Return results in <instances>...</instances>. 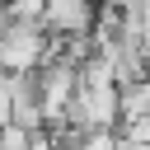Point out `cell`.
Returning <instances> with one entry per match:
<instances>
[{"mask_svg": "<svg viewBox=\"0 0 150 150\" xmlns=\"http://www.w3.org/2000/svg\"><path fill=\"white\" fill-rule=\"evenodd\" d=\"M47 56H52V33L42 23H23V19L5 23V33H0V70L23 75V70H38Z\"/></svg>", "mask_w": 150, "mask_h": 150, "instance_id": "obj_1", "label": "cell"}, {"mask_svg": "<svg viewBox=\"0 0 150 150\" xmlns=\"http://www.w3.org/2000/svg\"><path fill=\"white\" fill-rule=\"evenodd\" d=\"M98 9L103 0H47L42 28L52 38H89L98 28Z\"/></svg>", "mask_w": 150, "mask_h": 150, "instance_id": "obj_2", "label": "cell"}, {"mask_svg": "<svg viewBox=\"0 0 150 150\" xmlns=\"http://www.w3.org/2000/svg\"><path fill=\"white\" fill-rule=\"evenodd\" d=\"M131 122H150V75L122 84V127H131Z\"/></svg>", "mask_w": 150, "mask_h": 150, "instance_id": "obj_3", "label": "cell"}, {"mask_svg": "<svg viewBox=\"0 0 150 150\" xmlns=\"http://www.w3.org/2000/svg\"><path fill=\"white\" fill-rule=\"evenodd\" d=\"M42 14H47V0H9V19L42 23Z\"/></svg>", "mask_w": 150, "mask_h": 150, "instance_id": "obj_4", "label": "cell"}, {"mask_svg": "<svg viewBox=\"0 0 150 150\" xmlns=\"http://www.w3.org/2000/svg\"><path fill=\"white\" fill-rule=\"evenodd\" d=\"M14 122V75L0 70V127Z\"/></svg>", "mask_w": 150, "mask_h": 150, "instance_id": "obj_5", "label": "cell"}, {"mask_svg": "<svg viewBox=\"0 0 150 150\" xmlns=\"http://www.w3.org/2000/svg\"><path fill=\"white\" fill-rule=\"evenodd\" d=\"M141 5V38H145V47H150V0H136Z\"/></svg>", "mask_w": 150, "mask_h": 150, "instance_id": "obj_6", "label": "cell"}, {"mask_svg": "<svg viewBox=\"0 0 150 150\" xmlns=\"http://www.w3.org/2000/svg\"><path fill=\"white\" fill-rule=\"evenodd\" d=\"M145 75H150V47H145Z\"/></svg>", "mask_w": 150, "mask_h": 150, "instance_id": "obj_7", "label": "cell"}]
</instances>
